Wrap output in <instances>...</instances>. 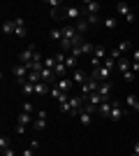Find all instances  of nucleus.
Here are the masks:
<instances>
[{"label":"nucleus","instance_id":"f257e3e1","mask_svg":"<svg viewBox=\"0 0 139 156\" xmlns=\"http://www.w3.org/2000/svg\"><path fill=\"white\" fill-rule=\"evenodd\" d=\"M86 105V98L84 96H77V98H70L67 103L60 105V112H65V114H72V117H77L79 114V110Z\"/></svg>","mask_w":139,"mask_h":156},{"label":"nucleus","instance_id":"f03ea898","mask_svg":"<svg viewBox=\"0 0 139 156\" xmlns=\"http://www.w3.org/2000/svg\"><path fill=\"white\" fill-rule=\"evenodd\" d=\"M53 19H72L74 23L79 19H84L81 7H67V9H53Z\"/></svg>","mask_w":139,"mask_h":156},{"label":"nucleus","instance_id":"7ed1b4c3","mask_svg":"<svg viewBox=\"0 0 139 156\" xmlns=\"http://www.w3.org/2000/svg\"><path fill=\"white\" fill-rule=\"evenodd\" d=\"M19 61L23 65H30V63H35V61H44V58H42L40 51L35 49V44H30V47H26V49L19 54Z\"/></svg>","mask_w":139,"mask_h":156},{"label":"nucleus","instance_id":"20e7f679","mask_svg":"<svg viewBox=\"0 0 139 156\" xmlns=\"http://www.w3.org/2000/svg\"><path fill=\"white\" fill-rule=\"evenodd\" d=\"M12 75L16 77L19 84H26V82H28V75H30V68L23 65V63H19V65H14V68H12Z\"/></svg>","mask_w":139,"mask_h":156},{"label":"nucleus","instance_id":"39448f33","mask_svg":"<svg viewBox=\"0 0 139 156\" xmlns=\"http://www.w3.org/2000/svg\"><path fill=\"white\" fill-rule=\"evenodd\" d=\"M30 124H35V121H33V114L21 112V114H19V121H16V133H19V135H23V133H26V128H28Z\"/></svg>","mask_w":139,"mask_h":156},{"label":"nucleus","instance_id":"423d86ee","mask_svg":"<svg viewBox=\"0 0 139 156\" xmlns=\"http://www.w3.org/2000/svg\"><path fill=\"white\" fill-rule=\"evenodd\" d=\"M107 56H109V54H107L104 47H95V51H93V56H91V65L93 68H100V65L104 63Z\"/></svg>","mask_w":139,"mask_h":156},{"label":"nucleus","instance_id":"0eeeda50","mask_svg":"<svg viewBox=\"0 0 139 156\" xmlns=\"http://www.w3.org/2000/svg\"><path fill=\"white\" fill-rule=\"evenodd\" d=\"M91 77L95 79V82H109V77H111V70H107L104 65H100V68H93V72H91Z\"/></svg>","mask_w":139,"mask_h":156},{"label":"nucleus","instance_id":"6e6552de","mask_svg":"<svg viewBox=\"0 0 139 156\" xmlns=\"http://www.w3.org/2000/svg\"><path fill=\"white\" fill-rule=\"evenodd\" d=\"M116 12H118L121 16L127 21V23H132V21H134V12L130 9V5H127V2H118V5H116Z\"/></svg>","mask_w":139,"mask_h":156},{"label":"nucleus","instance_id":"1a4fd4ad","mask_svg":"<svg viewBox=\"0 0 139 156\" xmlns=\"http://www.w3.org/2000/svg\"><path fill=\"white\" fill-rule=\"evenodd\" d=\"M98 86H100V82H95L93 77H88V82H86V84H81V96H84V98H88L91 93H95V91H98Z\"/></svg>","mask_w":139,"mask_h":156},{"label":"nucleus","instance_id":"9d476101","mask_svg":"<svg viewBox=\"0 0 139 156\" xmlns=\"http://www.w3.org/2000/svg\"><path fill=\"white\" fill-rule=\"evenodd\" d=\"M123 117H125V110H123V105H118L116 100H114L111 112H109V119H111V121H118V119H123Z\"/></svg>","mask_w":139,"mask_h":156},{"label":"nucleus","instance_id":"9b49d317","mask_svg":"<svg viewBox=\"0 0 139 156\" xmlns=\"http://www.w3.org/2000/svg\"><path fill=\"white\" fill-rule=\"evenodd\" d=\"M98 93L102 96V100H111V82H102L98 86Z\"/></svg>","mask_w":139,"mask_h":156},{"label":"nucleus","instance_id":"f8f14e48","mask_svg":"<svg viewBox=\"0 0 139 156\" xmlns=\"http://www.w3.org/2000/svg\"><path fill=\"white\" fill-rule=\"evenodd\" d=\"M14 35H16V37H26V23H23L21 16L14 19Z\"/></svg>","mask_w":139,"mask_h":156},{"label":"nucleus","instance_id":"ddd939ff","mask_svg":"<svg viewBox=\"0 0 139 156\" xmlns=\"http://www.w3.org/2000/svg\"><path fill=\"white\" fill-rule=\"evenodd\" d=\"M77 117H79V124H81V126H91V124H93V114H91L88 110H84V107L79 110V114H77Z\"/></svg>","mask_w":139,"mask_h":156},{"label":"nucleus","instance_id":"4468645a","mask_svg":"<svg viewBox=\"0 0 139 156\" xmlns=\"http://www.w3.org/2000/svg\"><path fill=\"white\" fill-rule=\"evenodd\" d=\"M72 84H74V82H72V77H60L58 79V82H56V84H53V86H58V89H60V91H70V89H72Z\"/></svg>","mask_w":139,"mask_h":156},{"label":"nucleus","instance_id":"2eb2a0df","mask_svg":"<svg viewBox=\"0 0 139 156\" xmlns=\"http://www.w3.org/2000/svg\"><path fill=\"white\" fill-rule=\"evenodd\" d=\"M51 96L56 98V100H58L60 105H63V103H67V100H70V96H67L65 91H60L58 86H51Z\"/></svg>","mask_w":139,"mask_h":156},{"label":"nucleus","instance_id":"dca6fc26","mask_svg":"<svg viewBox=\"0 0 139 156\" xmlns=\"http://www.w3.org/2000/svg\"><path fill=\"white\" fill-rule=\"evenodd\" d=\"M35 130H44L46 128V112L44 110H40V114H37V119H35Z\"/></svg>","mask_w":139,"mask_h":156},{"label":"nucleus","instance_id":"f3484780","mask_svg":"<svg viewBox=\"0 0 139 156\" xmlns=\"http://www.w3.org/2000/svg\"><path fill=\"white\" fill-rule=\"evenodd\" d=\"M111 105H114V100H104V103L98 107V114L100 117H107L109 119V112H111Z\"/></svg>","mask_w":139,"mask_h":156},{"label":"nucleus","instance_id":"a211bd4d","mask_svg":"<svg viewBox=\"0 0 139 156\" xmlns=\"http://www.w3.org/2000/svg\"><path fill=\"white\" fill-rule=\"evenodd\" d=\"M40 77H42V82H46V84H56V82H53V79H56V72L49 70V68H44V70L40 72Z\"/></svg>","mask_w":139,"mask_h":156},{"label":"nucleus","instance_id":"6ab92c4d","mask_svg":"<svg viewBox=\"0 0 139 156\" xmlns=\"http://www.w3.org/2000/svg\"><path fill=\"white\" fill-rule=\"evenodd\" d=\"M72 82H79V84H86V82H88V75H86V72H81L79 68H77V70L72 72Z\"/></svg>","mask_w":139,"mask_h":156},{"label":"nucleus","instance_id":"aec40b11","mask_svg":"<svg viewBox=\"0 0 139 156\" xmlns=\"http://www.w3.org/2000/svg\"><path fill=\"white\" fill-rule=\"evenodd\" d=\"M116 68L125 75V72H130V68H132V61H127L125 56H123V58H118V65H116Z\"/></svg>","mask_w":139,"mask_h":156},{"label":"nucleus","instance_id":"412c9836","mask_svg":"<svg viewBox=\"0 0 139 156\" xmlns=\"http://www.w3.org/2000/svg\"><path fill=\"white\" fill-rule=\"evenodd\" d=\"M125 105L130 107V110L139 112V96H127V98H125Z\"/></svg>","mask_w":139,"mask_h":156},{"label":"nucleus","instance_id":"4be33fe9","mask_svg":"<svg viewBox=\"0 0 139 156\" xmlns=\"http://www.w3.org/2000/svg\"><path fill=\"white\" fill-rule=\"evenodd\" d=\"M84 9L88 14H98L100 12V2H84Z\"/></svg>","mask_w":139,"mask_h":156},{"label":"nucleus","instance_id":"5701e85b","mask_svg":"<svg viewBox=\"0 0 139 156\" xmlns=\"http://www.w3.org/2000/svg\"><path fill=\"white\" fill-rule=\"evenodd\" d=\"M91 26V23H88L86 19H79L77 21V23H74V28H77V33H81V35H84V33H86V28Z\"/></svg>","mask_w":139,"mask_h":156},{"label":"nucleus","instance_id":"b1692460","mask_svg":"<svg viewBox=\"0 0 139 156\" xmlns=\"http://www.w3.org/2000/svg\"><path fill=\"white\" fill-rule=\"evenodd\" d=\"M53 72H56V77H65V72H67V65H65V63H56Z\"/></svg>","mask_w":139,"mask_h":156},{"label":"nucleus","instance_id":"393cba45","mask_svg":"<svg viewBox=\"0 0 139 156\" xmlns=\"http://www.w3.org/2000/svg\"><path fill=\"white\" fill-rule=\"evenodd\" d=\"M102 65H104L107 70H111V72H114V68L118 65V61H116V58H111V56H107V58H104V63H102Z\"/></svg>","mask_w":139,"mask_h":156},{"label":"nucleus","instance_id":"a878e982","mask_svg":"<svg viewBox=\"0 0 139 156\" xmlns=\"http://www.w3.org/2000/svg\"><path fill=\"white\" fill-rule=\"evenodd\" d=\"M37 147H40V142H30L26 149H23V156H35V149H37Z\"/></svg>","mask_w":139,"mask_h":156},{"label":"nucleus","instance_id":"bb28decb","mask_svg":"<svg viewBox=\"0 0 139 156\" xmlns=\"http://www.w3.org/2000/svg\"><path fill=\"white\" fill-rule=\"evenodd\" d=\"M65 65L70 68V70H77V65H79V63H77V56H72V54H67V61H65Z\"/></svg>","mask_w":139,"mask_h":156},{"label":"nucleus","instance_id":"cd10ccee","mask_svg":"<svg viewBox=\"0 0 139 156\" xmlns=\"http://www.w3.org/2000/svg\"><path fill=\"white\" fill-rule=\"evenodd\" d=\"M49 35H51V40L60 42V40H63V28H51V33H49Z\"/></svg>","mask_w":139,"mask_h":156},{"label":"nucleus","instance_id":"c85d7f7f","mask_svg":"<svg viewBox=\"0 0 139 156\" xmlns=\"http://www.w3.org/2000/svg\"><path fill=\"white\" fill-rule=\"evenodd\" d=\"M2 33H5V35H12L14 33V21H5V23H2Z\"/></svg>","mask_w":139,"mask_h":156},{"label":"nucleus","instance_id":"c756f323","mask_svg":"<svg viewBox=\"0 0 139 156\" xmlns=\"http://www.w3.org/2000/svg\"><path fill=\"white\" fill-rule=\"evenodd\" d=\"M21 89H23V93H26V96H33V93H35V84H30V82L21 84Z\"/></svg>","mask_w":139,"mask_h":156},{"label":"nucleus","instance_id":"7c9ffc66","mask_svg":"<svg viewBox=\"0 0 139 156\" xmlns=\"http://www.w3.org/2000/svg\"><path fill=\"white\" fill-rule=\"evenodd\" d=\"M130 47H132V42H127V40H123V42H121V44L116 47V49H118L121 54H125V51H130Z\"/></svg>","mask_w":139,"mask_h":156},{"label":"nucleus","instance_id":"2f4dec72","mask_svg":"<svg viewBox=\"0 0 139 156\" xmlns=\"http://www.w3.org/2000/svg\"><path fill=\"white\" fill-rule=\"evenodd\" d=\"M81 51L86 54V56H93V51H95V47H93L91 42H84V47H81Z\"/></svg>","mask_w":139,"mask_h":156},{"label":"nucleus","instance_id":"473e14b6","mask_svg":"<svg viewBox=\"0 0 139 156\" xmlns=\"http://www.w3.org/2000/svg\"><path fill=\"white\" fill-rule=\"evenodd\" d=\"M102 26L104 28H116V19H114V16H107V19H102Z\"/></svg>","mask_w":139,"mask_h":156},{"label":"nucleus","instance_id":"72a5a7b5","mask_svg":"<svg viewBox=\"0 0 139 156\" xmlns=\"http://www.w3.org/2000/svg\"><path fill=\"white\" fill-rule=\"evenodd\" d=\"M44 68L53 70V68H56V58H53V56H46V58H44Z\"/></svg>","mask_w":139,"mask_h":156},{"label":"nucleus","instance_id":"f704fd0d","mask_svg":"<svg viewBox=\"0 0 139 156\" xmlns=\"http://www.w3.org/2000/svg\"><path fill=\"white\" fill-rule=\"evenodd\" d=\"M9 147H12V144H9V137L2 135V137H0V149H9Z\"/></svg>","mask_w":139,"mask_h":156},{"label":"nucleus","instance_id":"c9c22d12","mask_svg":"<svg viewBox=\"0 0 139 156\" xmlns=\"http://www.w3.org/2000/svg\"><path fill=\"white\" fill-rule=\"evenodd\" d=\"M86 21H88V23H98V26H100V23H102L98 14H88V16H86Z\"/></svg>","mask_w":139,"mask_h":156},{"label":"nucleus","instance_id":"e433bc0d","mask_svg":"<svg viewBox=\"0 0 139 156\" xmlns=\"http://www.w3.org/2000/svg\"><path fill=\"white\" fill-rule=\"evenodd\" d=\"M23 112H26V114H33V103H30V100L23 103Z\"/></svg>","mask_w":139,"mask_h":156},{"label":"nucleus","instance_id":"4c0bfd02","mask_svg":"<svg viewBox=\"0 0 139 156\" xmlns=\"http://www.w3.org/2000/svg\"><path fill=\"white\" fill-rule=\"evenodd\" d=\"M2 156H16V154H14V149L9 147V149H2Z\"/></svg>","mask_w":139,"mask_h":156},{"label":"nucleus","instance_id":"58836bf2","mask_svg":"<svg viewBox=\"0 0 139 156\" xmlns=\"http://www.w3.org/2000/svg\"><path fill=\"white\" fill-rule=\"evenodd\" d=\"M132 63H139V49H134V56H132Z\"/></svg>","mask_w":139,"mask_h":156},{"label":"nucleus","instance_id":"ea45409f","mask_svg":"<svg viewBox=\"0 0 139 156\" xmlns=\"http://www.w3.org/2000/svg\"><path fill=\"white\" fill-rule=\"evenodd\" d=\"M132 154H137V156H139V142H134V147H132Z\"/></svg>","mask_w":139,"mask_h":156},{"label":"nucleus","instance_id":"a19ab883","mask_svg":"<svg viewBox=\"0 0 139 156\" xmlns=\"http://www.w3.org/2000/svg\"><path fill=\"white\" fill-rule=\"evenodd\" d=\"M132 156H137V154H132Z\"/></svg>","mask_w":139,"mask_h":156}]
</instances>
